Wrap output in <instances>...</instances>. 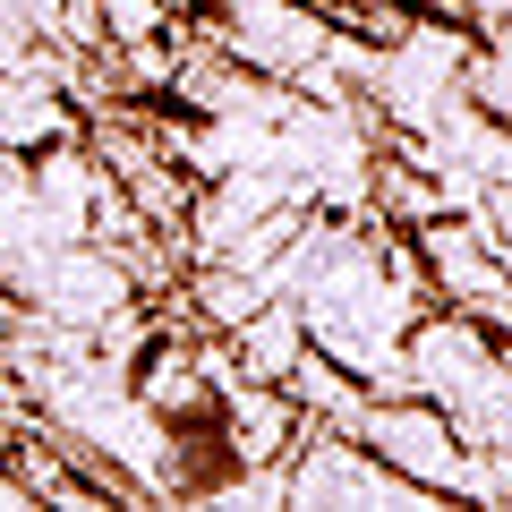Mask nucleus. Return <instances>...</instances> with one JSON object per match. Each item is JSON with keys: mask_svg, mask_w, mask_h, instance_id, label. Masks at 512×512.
I'll return each instance as SVG.
<instances>
[{"mask_svg": "<svg viewBox=\"0 0 512 512\" xmlns=\"http://www.w3.org/2000/svg\"><path fill=\"white\" fill-rule=\"evenodd\" d=\"M359 436H376L384 453H393V470H419V487H461V453H453V436H444V419L436 410H419V402H402L393 419H367L359 410Z\"/></svg>", "mask_w": 512, "mask_h": 512, "instance_id": "1", "label": "nucleus"}, {"mask_svg": "<svg viewBox=\"0 0 512 512\" xmlns=\"http://www.w3.org/2000/svg\"><path fill=\"white\" fill-rule=\"evenodd\" d=\"M325 461H333L342 478H299L308 504H419V487H402L393 470H376V461L350 453V444H325Z\"/></svg>", "mask_w": 512, "mask_h": 512, "instance_id": "2", "label": "nucleus"}, {"mask_svg": "<svg viewBox=\"0 0 512 512\" xmlns=\"http://www.w3.org/2000/svg\"><path fill=\"white\" fill-rule=\"evenodd\" d=\"M470 94H478L487 111H504V120H512V52L478 60V69H470Z\"/></svg>", "mask_w": 512, "mask_h": 512, "instance_id": "3", "label": "nucleus"}]
</instances>
